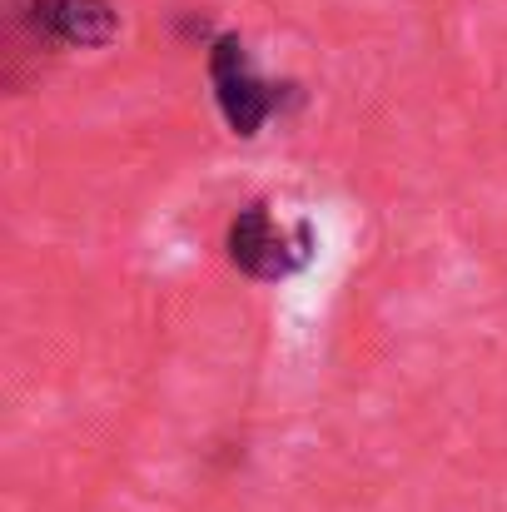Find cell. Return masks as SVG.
<instances>
[{
    "instance_id": "1",
    "label": "cell",
    "mask_w": 507,
    "mask_h": 512,
    "mask_svg": "<svg viewBox=\"0 0 507 512\" xmlns=\"http://www.w3.org/2000/svg\"><path fill=\"white\" fill-rule=\"evenodd\" d=\"M224 249H229V264L239 274L279 284V279H294L299 269H309V259H314V224L309 219L284 224L269 204H249V209H239L229 219Z\"/></svg>"
},
{
    "instance_id": "2",
    "label": "cell",
    "mask_w": 507,
    "mask_h": 512,
    "mask_svg": "<svg viewBox=\"0 0 507 512\" xmlns=\"http://www.w3.org/2000/svg\"><path fill=\"white\" fill-rule=\"evenodd\" d=\"M209 80H214V100L219 115L229 120V130L239 140H254L264 130V120L279 110V90L269 80H259L249 50L239 35H219L209 50Z\"/></svg>"
},
{
    "instance_id": "3",
    "label": "cell",
    "mask_w": 507,
    "mask_h": 512,
    "mask_svg": "<svg viewBox=\"0 0 507 512\" xmlns=\"http://www.w3.org/2000/svg\"><path fill=\"white\" fill-rule=\"evenodd\" d=\"M25 20L35 35L80 50H100L120 35V10L110 0H30Z\"/></svg>"
}]
</instances>
